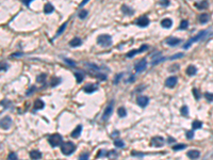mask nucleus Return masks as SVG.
<instances>
[{
	"mask_svg": "<svg viewBox=\"0 0 213 160\" xmlns=\"http://www.w3.org/2000/svg\"><path fill=\"white\" fill-rule=\"evenodd\" d=\"M7 64H2V67H1V70L3 72V70H7L8 69V66H5Z\"/></svg>",
	"mask_w": 213,
	"mask_h": 160,
	"instance_id": "bf43d9fd",
	"label": "nucleus"
},
{
	"mask_svg": "<svg viewBox=\"0 0 213 160\" xmlns=\"http://www.w3.org/2000/svg\"><path fill=\"white\" fill-rule=\"evenodd\" d=\"M159 3H160V5H162V7H168L169 0H160Z\"/></svg>",
	"mask_w": 213,
	"mask_h": 160,
	"instance_id": "79ce46f5",
	"label": "nucleus"
},
{
	"mask_svg": "<svg viewBox=\"0 0 213 160\" xmlns=\"http://www.w3.org/2000/svg\"><path fill=\"white\" fill-rule=\"evenodd\" d=\"M46 77H47V75H46V74H41V75L37 77V82H41V83H43V82H45Z\"/></svg>",
	"mask_w": 213,
	"mask_h": 160,
	"instance_id": "c9c22d12",
	"label": "nucleus"
},
{
	"mask_svg": "<svg viewBox=\"0 0 213 160\" xmlns=\"http://www.w3.org/2000/svg\"><path fill=\"white\" fill-rule=\"evenodd\" d=\"M208 5H209L208 1H207V0H204V1H202L200 3H196V8L199 9V10H205V9L208 8Z\"/></svg>",
	"mask_w": 213,
	"mask_h": 160,
	"instance_id": "5701e85b",
	"label": "nucleus"
},
{
	"mask_svg": "<svg viewBox=\"0 0 213 160\" xmlns=\"http://www.w3.org/2000/svg\"><path fill=\"white\" fill-rule=\"evenodd\" d=\"M97 43L103 47H109L112 45V38L109 34H101L97 38Z\"/></svg>",
	"mask_w": 213,
	"mask_h": 160,
	"instance_id": "7ed1b4c3",
	"label": "nucleus"
},
{
	"mask_svg": "<svg viewBox=\"0 0 213 160\" xmlns=\"http://www.w3.org/2000/svg\"><path fill=\"white\" fill-rule=\"evenodd\" d=\"M30 157L31 159H39L42 157V153L38 151H31L30 152Z\"/></svg>",
	"mask_w": 213,
	"mask_h": 160,
	"instance_id": "4be33fe9",
	"label": "nucleus"
},
{
	"mask_svg": "<svg viewBox=\"0 0 213 160\" xmlns=\"http://www.w3.org/2000/svg\"><path fill=\"white\" fill-rule=\"evenodd\" d=\"M199 156H200V152L197 150H193V151H190L188 153V157L191 159H197Z\"/></svg>",
	"mask_w": 213,
	"mask_h": 160,
	"instance_id": "4468645a",
	"label": "nucleus"
},
{
	"mask_svg": "<svg viewBox=\"0 0 213 160\" xmlns=\"http://www.w3.org/2000/svg\"><path fill=\"white\" fill-rule=\"evenodd\" d=\"M1 105H2V107H4V109H9L10 107L12 106V103L10 102V100H8V99H4V100H2V102H1Z\"/></svg>",
	"mask_w": 213,
	"mask_h": 160,
	"instance_id": "c85d7f7f",
	"label": "nucleus"
},
{
	"mask_svg": "<svg viewBox=\"0 0 213 160\" xmlns=\"http://www.w3.org/2000/svg\"><path fill=\"white\" fill-rule=\"evenodd\" d=\"M75 150H76V145L73 143V142L67 141V142H64V143L61 144V151L65 156L72 155V154L75 152Z\"/></svg>",
	"mask_w": 213,
	"mask_h": 160,
	"instance_id": "f257e3e1",
	"label": "nucleus"
},
{
	"mask_svg": "<svg viewBox=\"0 0 213 160\" xmlns=\"http://www.w3.org/2000/svg\"><path fill=\"white\" fill-rule=\"evenodd\" d=\"M209 20V14H207V13H204L199 16V21L200 23H206V22H208Z\"/></svg>",
	"mask_w": 213,
	"mask_h": 160,
	"instance_id": "b1692460",
	"label": "nucleus"
},
{
	"mask_svg": "<svg viewBox=\"0 0 213 160\" xmlns=\"http://www.w3.org/2000/svg\"><path fill=\"white\" fill-rule=\"evenodd\" d=\"M205 97H206V99L208 100V102H212V100H213V94L212 93H206Z\"/></svg>",
	"mask_w": 213,
	"mask_h": 160,
	"instance_id": "a18cd8bd",
	"label": "nucleus"
},
{
	"mask_svg": "<svg viewBox=\"0 0 213 160\" xmlns=\"http://www.w3.org/2000/svg\"><path fill=\"white\" fill-rule=\"evenodd\" d=\"M181 57H183V53H182V52H179V53H176V55L171 56V57L169 58V60H175V59H179V58H181Z\"/></svg>",
	"mask_w": 213,
	"mask_h": 160,
	"instance_id": "37998d69",
	"label": "nucleus"
},
{
	"mask_svg": "<svg viewBox=\"0 0 213 160\" xmlns=\"http://www.w3.org/2000/svg\"><path fill=\"white\" fill-rule=\"evenodd\" d=\"M114 145L116 147H124V146H125V143H124V141H122V140H115L114 141Z\"/></svg>",
	"mask_w": 213,
	"mask_h": 160,
	"instance_id": "f704fd0d",
	"label": "nucleus"
},
{
	"mask_svg": "<svg viewBox=\"0 0 213 160\" xmlns=\"http://www.w3.org/2000/svg\"><path fill=\"white\" fill-rule=\"evenodd\" d=\"M187 147L185 144H176L173 146V151H180V150H184Z\"/></svg>",
	"mask_w": 213,
	"mask_h": 160,
	"instance_id": "7c9ffc66",
	"label": "nucleus"
},
{
	"mask_svg": "<svg viewBox=\"0 0 213 160\" xmlns=\"http://www.w3.org/2000/svg\"><path fill=\"white\" fill-rule=\"evenodd\" d=\"M133 80H134V77H133V76H131V77H130V78L127 80V83H129V82H131V81H133Z\"/></svg>",
	"mask_w": 213,
	"mask_h": 160,
	"instance_id": "052dcab7",
	"label": "nucleus"
},
{
	"mask_svg": "<svg viewBox=\"0 0 213 160\" xmlns=\"http://www.w3.org/2000/svg\"><path fill=\"white\" fill-rule=\"evenodd\" d=\"M45 107V103L43 102L42 99H36L34 103V109L35 110H41Z\"/></svg>",
	"mask_w": 213,
	"mask_h": 160,
	"instance_id": "a211bd4d",
	"label": "nucleus"
},
{
	"mask_svg": "<svg viewBox=\"0 0 213 160\" xmlns=\"http://www.w3.org/2000/svg\"><path fill=\"white\" fill-rule=\"evenodd\" d=\"M64 62H66L69 66H76V62L75 61H73V60H69V59H64Z\"/></svg>",
	"mask_w": 213,
	"mask_h": 160,
	"instance_id": "c03bdc74",
	"label": "nucleus"
},
{
	"mask_svg": "<svg viewBox=\"0 0 213 160\" xmlns=\"http://www.w3.org/2000/svg\"><path fill=\"white\" fill-rule=\"evenodd\" d=\"M8 159H17V156L15 153H10L8 155Z\"/></svg>",
	"mask_w": 213,
	"mask_h": 160,
	"instance_id": "3c124183",
	"label": "nucleus"
},
{
	"mask_svg": "<svg viewBox=\"0 0 213 160\" xmlns=\"http://www.w3.org/2000/svg\"><path fill=\"white\" fill-rule=\"evenodd\" d=\"M202 126H203V123L200 122V121H194L193 123H192V127H193V129H199V128H202Z\"/></svg>",
	"mask_w": 213,
	"mask_h": 160,
	"instance_id": "bb28decb",
	"label": "nucleus"
},
{
	"mask_svg": "<svg viewBox=\"0 0 213 160\" xmlns=\"http://www.w3.org/2000/svg\"><path fill=\"white\" fill-rule=\"evenodd\" d=\"M80 159H88V154H83V155H80Z\"/></svg>",
	"mask_w": 213,
	"mask_h": 160,
	"instance_id": "6e6d98bb",
	"label": "nucleus"
},
{
	"mask_svg": "<svg viewBox=\"0 0 213 160\" xmlns=\"http://www.w3.org/2000/svg\"><path fill=\"white\" fill-rule=\"evenodd\" d=\"M66 26H67V22H64L63 25L59 28V30H58V33L56 34V36H59V35H61L62 33H63V31L65 30V28H66Z\"/></svg>",
	"mask_w": 213,
	"mask_h": 160,
	"instance_id": "cd10ccee",
	"label": "nucleus"
},
{
	"mask_svg": "<svg viewBox=\"0 0 213 160\" xmlns=\"http://www.w3.org/2000/svg\"><path fill=\"white\" fill-rule=\"evenodd\" d=\"M88 1H90V0H83V1H82V2L80 3V8H81V7H83V5H84L85 3H87Z\"/></svg>",
	"mask_w": 213,
	"mask_h": 160,
	"instance_id": "13d9d810",
	"label": "nucleus"
},
{
	"mask_svg": "<svg viewBox=\"0 0 213 160\" xmlns=\"http://www.w3.org/2000/svg\"><path fill=\"white\" fill-rule=\"evenodd\" d=\"M137 102H138V105L141 107V108H145L149 103V98L147 96H140V97H138Z\"/></svg>",
	"mask_w": 213,
	"mask_h": 160,
	"instance_id": "1a4fd4ad",
	"label": "nucleus"
},
{
	"mask_svg": "<svg viewBox=\"0 0 213 160\" xmlns=\"http://www.w3.org/2000/svg\"><path fill=\"white\" fill-rule=\"evenodd\" d=\"M75 77H76V80H77L78 83H81V82L83 81V79H84V75L82 73H79V72L75 73Z\"/></svg>",
	"mask_w": 213,
	"mask_h": 160,
	"instance_id": "a878e982",
	"label": "nucleus"
},
{
	"mask_svg": "<svg viewBox=\"0 0 213 160\" xmlns=\"http://www.w3.org/2000/svg\"><path fill=\"white\" fill-rule=\"evenodd\" d=\"M113 107H114V102L112 100V102L107 106V108L103 112V115H102V120L103 121H107V120H109V117L111 116L112 114V112H113Z\"/></svg>",
	"mask_w": 213,
	"mask_h": 160,
	"instance_id": "423d86ee",
	"label": "nucleus"
},
{
	"mask_svg": "<svg viewBox=\"0 0 213 160\" xmlns=\"http://www.w3.org/2000/svg\"><path fill=\"white\" fill-rule=\"evenodd\" d=\"M131 155H132V156H140V157H143L144 154H140V153H134V152H132Z\"/></svg>",
	"mask_w": 213,
	"mask_h": 160,
	"instance_id": "5fc2aeb1",
	"label": "nucleus"
},
{
	"mask_svg": "<svg viewBox=\"0 0 213 160\" xmlns=\"http://www.w3.org/2000/svg\"><path fill=\"white\" fill-rule=\"evenodd\" d=\"M206 33H207V30H204V31H200L197 35H195L194 38H192V39H190V41H188V42L183 45V48L184 49H188L189 47H190L193 43H195V42H197V41H199V40H202L205 35H206Z\"/></svg>",
	"mask_w": 213,
	"mask_h": 160,
	"instance_id": "20e7f679",
	"label": "nucleus"
},
{
	"mask_svg": "<svg viewBox=\"0 0 213 160\" xmlns=\"http://www.w3.org/2000/svg\"><path fill=\"white\" fill-rule=\"evenodd\" d=\"M81 131H82V126L81 125H78L76 127V129L75 130H73V132L70 133V136H72V138H78L79 136H80V133H81Z\"/></svg>",
	"mask_w": 213,
	"mask_h": 160,
	"instance_id": "2eb2a0df",
	"label": "nucleus"
},
{
	"mask_svg": "<svg viewBox=\"0 0 213 160\" xmlns=\"http://www.w3.org/2000/svg\"><path fill=\"white\" fill-rule=\"evenodd\" d=\"M61 82V79L60 78H53L52 81H51V87H55V85H58L59 83Z\"/></svg>",
	"mask_w": 213,
	"mask_h": 160,
	"instance_id": "ea45409f",
	"label": "nucleus"
},
{
	"mask_svg": "<svg viewBox=\"0 0 213 160\" xmlns=\"http://www.w3.org/2000/svg\"><path fill=\"white\" fill-rule=\"evenodd\" d=\"M146 67H147V61H146V59H142L141 61H139L137 64H135V66H134V68H135V72L137 73H142V72H144V70L146 69Z\"/></svg>",
	"mask_w": 213,
	"mask_h": 160,
	"instance_id": "0eeeda50",
	"label": "nucleus"
},
{
	"mask_svg": "<svg viewBox=\"0 0 213 160\" xmlns=\"http://www.w3.org/2000/svg\"><path fill=\"white\" fill-rule=\"evenodd\" d=\"M22 56V52H14V53H12L11 57L12 58H19Z\"/></svg>",
	"mask_w": 213,
	"mask_h": 160,
	"instance_id": "8fccbe9b",
	"label": "nucleus"
},
{
	"mask_svg": "<svg viewBox=\"0 0 213 160\" xmlns=\"http://www.w3.org/2000/svg\"><path fill=\"white\" fill-rule=\"evenodd\" d=\"M118 134H119V132H118L117 130H116V131H114V132H113V134H112V137H115V136H118Z\"/></svg>",
	"mask_w": 213,
	"mask_h": 160,
	"instance_id": "680f3d73",
	"label": "nucleus"
},
{
	"mask_svg": "<svg viewBox=\"0 0 213 160\" xmlns=\"http://www.w3.org/2000/svg\"><path fill=\"white\" fill-rule=\"evenodd\" d=\"M161 26L163 28L168 29V28H170L171 26H173V21H171V19H169V18H165L161 21Z\"/></svg>",
	"mask_w": 213,
	"mask_h": 160,
	"instance_id": "6ab92c4d",
	"label": "nucleus"
},
{
	"mask_svg": "<svg viewBox=\"0 0 213 160\" xmlns=\"http://www.w3.org/2000/svg\"><path fill=\"white\" fill-rule=\"evenodd\" d=\"M180 42H181V40L177 39V38H168L166 41H165V43H166L167 45H169V46H176Z\"/></svg>",
	"mask_w": 213,
	"mask_h": 160,
	"instance_id": "f8f14e48",
	"label": "nucleus"
},
{
	"mask_svg": "<svg viewBox=\"0 0 213 160\" xmlns=\"http://www.w3.org/2000/svg\"><path fill=\"white\" fill-rule=\"evenodd\" d=\"M55 11V8H53V5L51 3H46L45 7H44V12L46 14H50L52 12Z\"/></svg>",
	"mask_w": 213,
	"mask_h": 160,
	"instance_id": "412c9836",
	"label": "nucleus"
},
{
	"mask_svg": "<svg viewBox=\"0 0 213 160\" xmlns=\"http://www.w3.org/2000/svg\"><path fill=\"white\" fill-rule=\"evenodd\" d=\"M123 76H124V74H123V73L117 74V75H116V77L114 78V80H113V83H114V84H117L118 82H119V80L123 78Z\"/></svg>",
	"mask_w": 213,
	"mask_h": 160,
	"instance_id": "473e14b6",
	"label": "nucleus"
},
{
	"mask_svg": "<svg viewBox=\"0 0 213 160\" xmlns=\"http://www.w3.org/2000/svg\"><path fill=\"white\" fill-rule=\"evenodd\" d=\"M34 90H36V88H35V87H32L31 89H29V91L27 92V95H30V94H32L34 92Z\"/></svg>",
	"mask_w": 213,
	"mask_h": 160,
	"instance_id": "864d4df0",
	"label": "nucleus"
},
{
	"mask_svg": "<svg viewBox=\"0 0 213 160\" xmlns=\"http://www.w3.org/2000/svg\"><path fill=\"white\" fill-rule=\"evenodd\" d=\"M187 138L189 140H191L194 138V131L193 130H189V131H187Z\"/></svg>",
	"mask_w": 213,
	"mask_h": 160,
	"instance_id": "49530a36",
	"label": "nucleus"
},
{
	"mask_svg": "<svg viewBox=\"0 0 213 160\" xmlns=\"http://www.w3.org/2000/svg\"><path fill=\"white\" fill-rule=\"evenodd\" d=\"M117 114H118V116H119V117H125L127 115V111H126V109L124 108V107H119L118 110H117Z\"/></svg>",
	"mask_w": 213,
	"mask_h": 160,
	"instance_id": "393cba45",
	"label": "nucleus"
},
{
	"mask_svg": "<svg viewBox=\"0 0 213 160\" xmlns=\"http://www.w3.org/2000/svg\"><path fill=\"white\" fill-rule=\"evenodd\" d=\"M107 157H109V158H116L117 157V154L114 152V151H111V152H108V154H107Z\"/></svg>",
	"mask_w": 213,
	"mask_h": 160,
	"instance_id": "4c0bfd02",
	"label": "nucleus"
},
{
	"mask_svg": "<svg viewBox=\"0 0 213 160\" xmlns=\"http://www.w3.org/2000/svg\"><path fill=\"white\" fill-rule=\"evenodd\" d=\"M188 27H189V22H188V20H182L181 23H180V26H179L180 29H187Z\"/></svg>",
	"mask_w": 213,
	"mask_h": 160,
	"instance_id": "58836bf2",
	"label": "nucleus"
},
{
	"mask_svg": "<svg viewBox=\"0 0 213 160\" xmlns=\"http://www.w3.org/2000/svg\"><path fill=\"white\" fill-rule=\"evenodd\" d=\"M167 141H168V143H174V142H176V140L174 138H171V137H169Z\"/></svg>",
	"mask_w": 213,
	"mask_h": 160,
	"instance_id": "4d7b16f0",
	"label": "nucleus"
},
{
	"mask_svg": "<svg viewBox=\"0 0 213 160\" xmlns=\"http://www.w3.org/2000/svg\"><path fill=\"white\" fill-rule=\"evenodd\" d=\"M165 60H166V57H161V58H159V59H156V60H153V61L151 62V65H157V64H159V63H161V62L165 61Z\"/></svg>",
	"mask_w": 213,
	"mask_h": 160,
	"instance_id": "c756f323",
	"label": "nucleus"
},
{
	"mask_svg": "<svg viewBox=\"0 0 213 160\" xmlns=\"http://www.w3.org/2000/svg\"><path fill=\"white\" fill-rule=\"evenodd\" d=\"M21 1H22V3L25 4V5L29 7V5H30V3H31V1H33V0H21Z\"/></svg>",
	"mask_w": 213,
	"mask_h": 160,
	"instance_id": "603ef678",
	"label": "nucleus"
},
{
	"mask_svg": "<svg viewBox=\"0 0 213 160\" xmlns=\"http://www.w3.org/2000/svg\"><path fill=\"white\" fill-rule=\"evenodd\" d=\"M137 53H139V50H130L128 53H127V58H132L133 56H135Z\"/></svg>",
	"mask_w": 213,
	"mask_h": 160,
	"instance_id": "e433bc0d",
	"label": "nucleus"
},
{
	"mask_svg": "<svg viewBox=\"0 0 213 160\" xmlns=\"http://www.w3.org/2000/svg\"><path fill=\"white\" fill-rule=\"evenodd\" d=\"M150 144L155 147H162L165 144V139L160 137V136H157V137H153L150 141Z\"/></svg>",
	"mask_w": 213,
	"mask_h": 160,
	"instance_id": "39448f33",
	"label": "nucleus"
},
{
	"mask_svg": "<svg viewBox=\"0 0 213 160\" xmlns=\"http://www.w3.org/2000/svg\"><path fill=\"white\" fill-rule=\"evenodd\" d=\"M97 89H98V87L96 84H88V85H85L83 88V91L85 93H93V92L97 91Z\"/></svg>",
	"mask_w": 213,
	"mask_h": 160,
	"instance_id": "ddd939ff",
	"label": "nucleus"
},
{
	"mask_svg": "<svg viewBox=\"0 0 213 160\" xmlns=\"http://www.w3.org/2000/svg\"><path fill=\"white\" fill-rule=\"evenodd\" d=\"M12 124H13L12 118L10 116H4L1 120V128L4 129V130H8L12 126Z\"/></svg>",
	"mask_w": 213,
	"mask_h": 160,
	"instance_id": "6e6552de",
	"label": "nucleus"
},
{
	"mask_svg": "<svg viewBox=\"0 0 213 160\" xmlns=\"http://www.w3.org/2000/svg\"><path fill=\"white\" fill-rule=\"evenodd\" d=\"M193 94H194V97H195V99H199L200 98V93L198 92V90L197 89H193Z\"/></svg>",
	"mask_w": 213,
	"mask_h": 160,
	"instance_id": "a19ab883",
	"label": "nucleus"
},
{
	"mask_svg": "<svg viewBox=\"0 0 213 160\" xmlns=\"http://www.w3.org/2000/svg\"><path fill=\"white\" fill-rule=\"evenodd\" d=\"M107 154H108V152H105V151L101 150V151H100V152L97 154L96 158H100V157H102V156H105V157H107Z\"/></svg>",
	"mask_w": 213,
	"mask_h": 160,
	"instance_id": "de8ad7c7",
	"label": "nucleus"
},
{
	"mask_svg": "<svg viewBox=\"0 0 213 160\" xmlns=\"http://www.w3.org/2000/svg\"><path fill=\"white\" fill-rule=\"evenodd\" d=\"M81 44H82V41H81V39H79V38H75V39H73V40L69 42V45L72 46V47H78V46H80Z\"/></svg>",
	"mask_w": 213,
	"mask_h": 160,
	"instance_id": "aec40b11",
	"label": "nucleus"
},
{
	"mask_svg": "<svg viewBox=\"0 0 213 160\" xmlns=\"http://www.w3.org/2000/svg\"><path fill=\"white\" fill-rule=\"evenodd\" d=\"M177 84V77L175 76H170L165 80V85L167 88H174Z\"/></svg>",
	"mask_w": 213,
	"mask_h": 160,
	"instance_id": "9d476101",
	"label": "nucleus"
},
{
	"mask_svg": "<svg viewBox=\"0 0 213 160\" xmlns=\"http://www.w3.org/2000/svg\"><path fill=\"white\" fill-rule=\"evenodd\" d=\"M180 111H181V114H182L183 116H188V115H189V108H188L187 106H183Z\"/></svg>",
	"mask_w": 213,
	"mask_h": 160,
	"instance_id": "72a5a7b5",
	"label": "nucleus"
},
{
	"mask_svg": "<svg viewBox=\"0 0 213 160\" xmlns=\"http://www.w3.org/2000/svg\"><path fill=\"white\" fill-rule=\"evenodd\" d=\"M87 14H88V12H87L86 10H81V11L79 12V15H78V16L80 17L81 19H84L85 17L87 16Z\"/></svg>",
	"mask_w": 213,
	"mask_h": 160,
	"instance_id": "2f4dec72",
	"label": "nucleus"
},
{
	"mask_svg": "<svg viewBox=\"0 0 213 160\" xmlns=\"http://www.w3.org/2000/svg\"><path fill=\"white\" fill-rule=\"evenodd\" d=\"M185 73H187L188 76H194V75H196V73H197V68L195 67L194 65H190V66L187 68Z\"/></svg>",
	"mask_w": 213,
	"mask_h": 160,
	"instance_id": "dca6fc26",
	"label": "nucleus"
},
{
	"mask_svg": "<svg viewBox=\"0 0 213 160\" xmlns=\"http://www.w3.org/2000/svg\"><path fill=\"white\" fill-rule=\"evenodd\" d=\"M122 12L124 14H126V15H132L134 13V11L131 8H129L128 5H126V4L122 5Z\"/></svg>",
	"mask_w": 213,
	"mask_h": 160,
	"instance_id": "f3484780",
	"label": "nucleus"
},
{
	"mask_svg": "<svg viewBox=\"0 0 213 160\" xmlns=\"http://www.w3.org/2000/svg\"><path fill=\"white\" fill-rule=\"evenodd\" d=\"M48 142L49 144L52 146V147H57V146H60L63 142V139H62V136L60 133H53L51 136H49L48 138Z\"/></svg>",
	"mask_w": 213,
	"mask_h": 160,
	"instance_id": "f03ea898",
	"label": "nucleus"
},
{
	"mask_svg": "<svg viewBox=\"0 0 213 160\" xmlns=\"http://www.w3.org/2000/svg\"><path fill=\"white\" fill-rule=\"evenodd\" d=\"M135 22H137V25L140 27H147L149 25V19L147 16H143V17H141V18H139Z\"/></svg>",
	"mask_w": 213,
	"mask_h": 160,
	"instance_id": "9b49d317",
	"label": "nucleus"
},
{
	"mask_svg": "<svg viewBox=\"0 0 213 160\" xmlns=\"http://www.w3.org/2000/svg\"><path fill=\"white\" fill-rule=\"evenodd\" d=\"M147 49H148V46H147L146 44H144V45L141 46V48L139 49V52H143V51H145V50H147Z\"/></svg>",
	"mask_w": 213,
	"mask_h": 160,
	"instance_id": "09e8293b",
	"label": "nucleus"
}]
</instances>
